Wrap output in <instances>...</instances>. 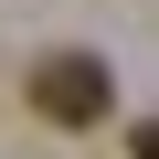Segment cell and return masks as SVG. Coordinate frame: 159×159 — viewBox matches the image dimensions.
I'll use <instances>...</instances> for the list:
<instances>
[{"instance_id":"6da1fadb","label":"cell","mask_w":159,"mask_h":159,"mask_svg":"<svg viewBox=\"0 0 159 159\" xmlns=\"http://www.w3.org/2000/svg\"><path fill=\"white\" fill-rule=\"evenodd\" d=\"M21 106L53 117V127H106V106H117V64H106V53H43L32 85H21Z\"/></svg>"}]
</instances>
